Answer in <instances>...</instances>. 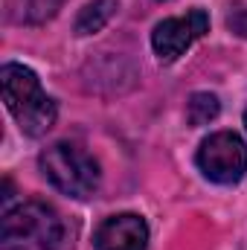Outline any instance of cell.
<instances>
[{
    "label": "cell",
    "instance_id": "obj_5",
    "mask_svg": "<svg viewBox=\"0 0 247 250\" xmlns=\"http://www.w3.org/2000/svg\"><path fill=\"white\" fill-rule=\"evenodd\" d=\"M209 32V15L204 9H192L186 15L178 18H166L154 26L151 32V47H154V56L163 64H172L184 56L186 50L201 41L204 35Z\"/></svg>",
    "mask_w": 247,
    "mask_h": 250
},
{
    "label": "cell",
    "instance_id": "obj_3",
    "mask_svg": "<svg viewBox=\"0 0 247 250\" xmlns=\"http://www.w3.org/2000/svg\"><path fill=\"white\" fill-rule=\"evenodd\" d=\"M38 166H41V175L59 189L62 195L76 198V201L90 198L99 189V181H102L96 157L90 151H84L82 146L64 143V140L47 146L41 151Z\"/></svg>",
    "mask_w": 247,
    "mask_h": 250
},
{
    "label": "cell",
    "instance_id": "obj_8",
    "mask_svg": "<svg viewBox=\"0 0 247 250\" xmlns=\"http://www.w3.org/2000/svg\"><path fill=\"white\" fill-rule=\"evenodd\" d=\"M117 12V0H90L76 15V35H93L108 26V21Z\"/></svg>",
    "mask_w": 247,
    "mask_h": 250
},
{
    "label": "cell",
    "instance_id": "obj_2",
    "mask_svg": "<svg viewBox=\"0 0 247 250\" xmlns=\"http://www.w3.org/2000/svg\"><path fill=\"white\" fill-rule=\"evenodd\" d=\"M67 224L56 207L44 201H23L3 212L0 250H64Z\"/></svg>",
    "mask_w": 247,
    "mask_h": 250
},
{
    "label": "cell",
    "instance_id": "obj_10",
    "mask_svg": "<svg viewBox=\"0 0 247 250\" xmlns=\"http://www.w3.org/2000/svg\"><path fill=\"white\" fill-rule=\"evenodd\" d=\"M227 26H230L236 35L247 38V9H236V12L227 18Z\"/></svg>",
    "mask_w": 247,
    "mask_h": 250
},
{
    "label": "cell",
    "instance_id": "obj_4",
    "mask_svg": "<svg viewBox=\"0 0 247 250\" xmlns=\"http://www.w3.org/2000/svg\"><path fill=\"white\" fill-rule=\"evenodd\" d=\"M195 163L206 181L233 187L247 175V143L236 131H215L201 140Z\"/></svg>",
    "mask_w": 247,
    "mask_h": 250
},
{
    "label": "cell",
    "instance_id": "obj_9",
    "mask_svg": "<svg viewBox=\"0 0 247 250\" xmlns=\"http://www.w3.org/2000/svg\"><path fill=\"white\" fill-rule=\"evenodd\" d=\"M221 114V102L215 93H192L186 102V120L189 125H209L215 117Z\"/></svg>",
    "mask_w": 247,
    "mask_h": 250
},
{
    "label": "cell",
    "instance_id": "obj_7",
    "mask_svg": "<svg viewBox=\"0 0 247 250\" xmlns=\"http://www.w3.org/2000/svg\"><path fill=\"white\" fill-rule=\"evenodd\" d=\"M64 0H3V15L18 26H41L59 15Z\"/></svg>",
    "mask_w": 247,
    "mask_h": 250
},
{
    "label": "cell",
    "instance_id": "obj_11",
    "mask_svg": "<svg viewBox=\"0 0 247 250\" xmlns=\"http://www.w3.org/2000/svg\"><path fill=\"white\" fill-rule=\"evenodd\" d=\"M245 125H247V111H245Z\"/></svg>",
    "mask_w": 247,
    "mask_h": 250
},
{
    "label": "cell",
    "instance_id": "obj_6",
    "mask_svg": "<svg viewBox=\"0 0 247 250\" xmlns=\"http://www.w3.org/2000/svg\"><path fill=\"white\" fill-rule=\"evenodd\" d=\"M96 250H148V224L137 212H120L99 224L93 236Z\"/></svg>",
    "mask_w": 247,
    "mask_h": 250
},
{
    "label": "cell",
    "instance_id": "obj_1",
    "mask_svg": "<svg viewBox=\"0 0 247 250\" xmlns=\"http://www.w3.org/2000/svg\"><path fill=\"white\" fill-rule=\"evenodd\" d=\"M0 87H3V102H6L9 114L15 117L18 128L26 137H44L56 125L59 105L53 96L44 93L35 70L18 62L3 64L0 67Z\"/></svg>",
    "mask_w": 247,
    "mask_h": 250
}]
</instances>
